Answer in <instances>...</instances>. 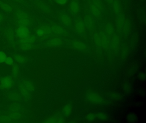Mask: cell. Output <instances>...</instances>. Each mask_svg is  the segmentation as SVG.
Masks as SVG:
<instances>
[{
  "label": "cell",
  "mask_w": 146,
  "mask_h": 123,
  "mask_svg": "<svg viewBox=\"0 0 146 123\" xmlns=\"http://www.w3.org/2000/svg\"><path fill=\"white\" fill-rule=\"evenodd\" d=\"M3 20H4V16L1 13H0V23L3 21Z\"/></svg>",
  "instance_id": "cell-32"
},
{
  "label": "cell",
  "mask_w": 146,
  "mask_h": 123,
  "mask_svg": "<svg viewBox=\"0 0 146 123\" xmlns=\"http://www.w3.org/2000/svg\"><path fill=\"white\" fill-rule=\"evenodd\" d=\"M13 81L11 77L7 76L1 79V85L3 89H8L11 88L13 85Z\"/></svg>",
  "instance_id": "cell-11"
},
{
  "label": "cell",
  "mask_w": 146,
  "mask_h": 123,
  "mask_svg": "<svg viewBox=\"0 0 146 123\" xmlns=\"http://www.w3.org/2000/svg\"><path fill=\"white\" fill-rule=\"evenodd\" d=\"M13 1H18V0H13Z\"/></svg>",
  "instance_id": "cell-35"
},
{
  "label": "cell",
  "mask_w": 146,
  "mask_h": 123,
  "mask_svg": "<svg viewBox=\"0 0 146 123\" xmlns=\"http://www.w3.org/2000/svg\"><path fill=\"white\" fill-rule=\"evenodd\" d=\"M86 8L88 13L91 15L95 21L102 18L105 11L102 0H87Z\"/></svg>",
  "instance_id": "cell-1"
},
{
  "label": "cell",
  "mask_w": 146,
  "mask_h": 123,
  "mask_svg": "<svg viewBox=\"0 0 146 123\" xmlns=\"http://www.w3.org/2000/svg\"><path fill=\"white\" fill-rule=\"evenodd\" d=\"M64 43V40L61 38H52L47 42V45L49 46H57L62 45Z\"/></svg>",
  "instance_id": "cell-12"
},
{
  "label": "cell",
  "mask_w": 146,
  "mask_h": 123,
  "mask_svg": "<svg viewBox=\"0 0 146 123\" xmlns=\"http://www.w3.org/2000/svg\"><path fill=\"white\" fill-rule=\"evenodd\" d=\"M0 8L3 11L6 12V13H9L12 11L11 6H10L9 4L5 3L2 2L0 3Z\"/></svg>",
  "instance_id": "cell-20"
},
{
  "label": "cell",
  "mask_w": 146,
  "mask_h": 123,
  "mask_svg": "<svg viewBox=\"0 0 146 123\" xmlns=\"http://www.w3.org/2000/svg\"><path fill=\"white\" fill-rule=\"evenodd\" d=\"M52 32L51 27L48 26H43L39 27L36 30V34L38 37H42L49 34Z\"/></svg>",
  "instance_id": "cell-10"
},
{
  "label": "cell",
  "mask_w": 146,
  "mask_h": 123,
  "mask_svg": "<svg viewBox=\"0 0 146 123\" xmlns=\"http://www.w3.org/2000/svg\"><path fill=\"white\" fill-rule=\"evenodd\" d=\"M14 58L18 62L20 63H24L26 62L25 58L23 56L20 55H16L14 56Z\"/></svg>",
  "instance_id": "cell-22"
},
{
  "label": "cell",
  "mask_w": 146,
  "mask_h": 123,
  "mask_svg": "<svg viewBox=\"0 0 146 123\" xmlns=\"http://www.w3.org/2000/svg\"><path fill=\"white\" fill-rule=\"evenodd\" d=\"M19 47L23 50H28L31 48V44L27 42L19 43Z\"/></svg>",
  "instance_id": "cell-21"
},
{
  "label": "cell",
  "mask_w": 146,
  "mask_h": 123,
  "mask_svg": "<svg viewBox=\"0 0 146 123\" xmlns=\"http://www.w3.org/2000/svg\"><path fill=\"white\" fill-rule=\"evenodd\" d=\"M84 20L86 27L90 30H92L94 26L95 20L90 14L88 12L84 15Z\"/></svg>",
  "instance_id": "cell-8"
},
{
  "label": "cell",
  "mask_w": 146,
  "mask_h": 123,
  "mask_svg": "<svg viewBox=\"0 0 146 123\" xmlns=\"http://www.w3.org/2000/svg\"><path fill=\"white\" fill-rule=\"evenodd\" d=\"M72 111V107L70 104H66L63 108V112L64 115L66 116L70 115Z\"/></svg>",
  "instance_id": "cell-18"
},
{
  "label": "cell",
  "mask_w": 146,
  "mask_h": 123,
  "mask_svg": "<svg viewBox=\"0 0 146 123\" xmlns=\"http://www.w3.org/2000/svg\"><path fill=\"white\" fill-rule=\"evenodd\" d=\"M97 117L100 119H106V115L103 113L100 112L97 114Z\"/></svg>",
  "instance_id": "cell-30"
},
{
  "label": "cell",
  "mask_w": 146,
  "mask_h": 123,
  "mask_svg": "<svg viewBox=\"0 0 146 123\" xmlns=\"http://www.w3.org/2000/svg\"><path fill=\"white\" fill-rule=\"evenodd\" d=\"M35 1H40V0H35Z\"/></svg>",
  "instance_id": "cell-34"
},
{
  "label": "cell",
  "mask_w": 146,
  "mask_h": 123,
  "mask_svg": "<svg viewBox=\"0 0 146 123\" xmlns=\"http://www.w3.org/2000/svg\"><path fill=\"white\" fill-rule=\"evenodd\" d=\"M72 27L75 32L79 34H84L87 29L84 20L79 15L73 17Z\"/></svg>",
  "instance_id": "cell-3"
},
{
  "label": "cell",
  "mask_w": 146,
  "mask_h": 123,
  "mask_svg": "<svg viewBox=\"0 0 146 123\" xmlns=\"http://www.w3.org/2000/svg\"><path fill=\"white\" fill-rule=\"evenodd\" d=\"M17 24L19 26H26L28 27L31 24V20L29 18L22 19L17 20Z\"/></svg>",
  "instance_id": "cell-15"
},
{
  "label": "cell",
  "mask_w": 146,
  "mask_h": 123,
  "mask_svg": "<svg viewBox=\"0 0 146 123\" xmlns=\"http://www.w3.org/2000/svg\"><path fill=\"white\" fill-rule=\"evenodd\" d=\"M106 2L108 3H109V4H111L112 3L113 1V0H105Z\"/></svg>",
  "instance_id": "cell-33"
},
{
  "label": "cell",
  "mask_w": 146,
  "mask_h": 123,
  "mask_svg": "<svg viewBox=\"0 0 146 123\" xmlns=\"http://www.w3.org/2000/svg\"><path fill=\"white\" fill-rule=\"evenodd\" d=\"M51 28L52 31L58 35H62L65 32L64 29L60 26L58 25H53L52 26Z\"/></svg>",
  "instance_id": "cell-14"
},
{
  "label": "cell",
  "mask_w": 146,
  "mask_h": 123,
  "mask_svg": "<svg viewBox=\"0 0 146 123\" xmlns=\"http://www.w3.org/2000/svg\"><path fill=\"white\" fill-rule=\"evenodd\" d=\"M63 120L60 118H52L46 120V121H45L46 122H51V123H55V122H62L63 121H61Z\"/></svg>",
  "instance_id": "cell-24"
},
{
  "label": "cell",
  "mask_w": 146,
  "mask_h": 123,
  "mask_svg": "<svg viewBox=\"0 0 146 123\" xmlns=\"http://www.w3.org/2000/svg\"><path fill=\"white\" fill-rule=\"evenodd\" d=\"M58 18L61 24L68 28H72L73 25V19L67 10H63L58 13Z\"/></svg>",
  "instance_id": "cell-2"
},
{
  "label": "cell",
  "mask_w": 146,
  "mask_h": 123,
  "mask_svg": "<svg viewBox=\"0 0 146 123\" xmlns=\"http://www.w3.org/2000/svg\"><path fill=\"white\" fill-rule=\"evenodd\" d=\"M105 33L108 36H111L114 32V28L110 24H107L105 26Z\"/></svg>",
  "instance_id": "cell-19"
},
{
  "label": "cell",
  "mask_w": 146,
  "mask_h": 123,
  "mask_svg": "<svg viewBox=\"0 0 146 123\" xmlns=\"http://www.w3.org/2000/svg\"><path fill=\"white\" fill-rule=\"evenodd\" d=\"M118 15L117 20V25L118 28L119 29H122L124 25V17L122 14H119Z\"/></svg>",
  "instance_id": "cell-17"
},
{
  "label": "cell",
  "mask_w": 146,
  "mask_h": 123,
  "mask_svg": "<svg viewBox=\"0 0 146 123\" xmlns=\"http://www.w3.org/2000/svg\"><path fill=\"white\" fill-rule=\"evenodd\" d=\"M113 12L117 14H119L121 12V6L118 0H113L111 4Z\"/></svg>",
  "instance_id": "cell-13"
},
{
  "label": "cell",
  "mask_w": 146,
  "mask_h": 123,
  "mask_svg": "<svg viewBox=\"0 0 146 123\" xmlns=\"http://www.w3.org/2000/svg\"><path fill=\"white\" fill-rule=\"evenodd\" d=\"M96 117V116L95 114L93 113H90L87 115V119L88 120L92 121L95 119Z\"/></svg>",
  "instance_id": "cell-28"
},
{
  "label": "cell",
  "mask_w": 146,
  "mask_h": 123,
  "mask_svg": "<svg viewBox=\"0 0 146 123\" xmlns=\"http://www.w3.org/2000/svg\"><path fill=\"white\" fill-rule=\"evenodd\" d=\"M16 33L19 39L26 38L30 36L29 29L26 26H19L16 29Z\"/></svg>",
  "instance_id": "cell-6"
},
{
  "label": "cell",
  "mask_w": 146,
  "mask_h": 123,
  "mask_svg": "<svg viewBox=\"0 0 146 123\" xmlns=\"http://www.w3.org/2000/svg\"><path fill=\"white\" fill-rule=\"evenodd\" d=\"M86 97L88 100L90 102L94 104L100 103L102 101L101 96L96 92H90L87 94Z\"/></svg>",
  "instance_id": "cell-7"
},
{
  "label": "cell",
  "mask_w": 146,
  "mask_h": 123,
  "mask_svg": "<svg viewBox=\"0 0 146 123\" xmlns=\"http://www.w3.org/2000/svg\"><path fill=\"white\" fill-rule=\"evenodd\" d=\"M5 63L8 65H11L13 64V60L12 58L10 56L7 57L6 59L5 60Z\"/></svg>",
  "instance_id": "cell-26"
},
{
  "label": "cell",
  "mask_w": 146,
  "mask_h": 123,
  "mask_svg": "<svg viewBox=\"0 0 146 123\" xmlns=\"http://www.w3.org/2000/svg\"><path fill=\"white\" fill-rule=\"evenodd\" d=\"M54 1L58 5H62L67 3L68 0H54Z\"/></svg>",
  "instance_id": "cell-29"
},
{
  "label": "cell",
  "mask_w": 146,
  "mask_h": 123,
  "mask_svg": "<svg viewBox=\"0 0 146 123\" xmlns=\"http://www.w3.org/2000/svg\"><path fill=\"white\" fill-rule=\"evenodd\" d=\"M72 46L75 49L80 51H86L88 48V47L86 44L79 40L73 41Z\"/></svg>",
  "instance_id": "cell-9"
},
{
  "label": "cell",
  "mask_w": 146,
  "mask_h": 123,
  "mask_svg": "<svg viewBox=\"0 0 146 123\" xmlns=\"http://www.w3.org/2000/svg\"><path fill=\"white\" fill-rule=\"evenodd\" d=\"M96 44L99 47H106L109 43L108 36L105 32L96 34L95 37Z\"/></svg>",
  "instance_id": "cell-5"
},
{
  "label": "cell",
  "mask_w": 146,
  "mask_h": 123,
  "mask_svg": "<svg viewBox=\"0 0 146 123\" xmlns=\"http://www.w3.org/2000/svg\"><path fill=\"white\" fill-rule=\"evenodd\" d=\"M79 0H70L67 8V11L72 17L78 16L81 12Z\"/></svg>",
  "instance_id": "cell-4"
},
{
  "label": "cell",
  "mask_w": 146,
  "mask_h": 123,
  "mask_svg": "<svg viewBox=\"0 0 146 123\" xmlns=\"http://www.w3.org/2000/svg\"><path fill=\"white\" fill-rule=\"evenodd\" d=\"M112 43L113 45L114 46V48L117 46L118 45L119 43V38H118V37L114 36L112 40Z\"/></svg>",
  "instance_id": "cell-27"
},
{
  "label": "cell",
  "mask_w": 146,
  "mask_h": 123,
  "mask_svg": "<svg viewBox=\"0 0 146 123\" xmlns=\"http://www.w3.org/2000/svg\"><path fill=\"white\" fill-rule=\"evenodd\" d=\"M15 16L17 20L29 18V14L21 10H17L15 13Z\"/></svg>",
  "instance_id": "cell-16"
},
{
  "label": "cell",
  "mask_w": 146,
  "mask_h": 123,
  "mask_svg": "<svg viewBox=\"0 0 146 123\" xmlns=\"http://www.w3.org/2000/svg\"><path fill=\"white\" fill-rule=\"evenodd\" d=\"M7 55L3 51H0V63L5 62V60L6 59Z\"/></svg>",
  "instance_id": "cell-25"
},
{
  "label": "cell",
  "mask_w": 146,
  "mask_h": 123,
  "mask_svg": "<svg viewBox=\"0 0 146 123\" xmlns=\"http://www.w3.org/2000/svg\"><path fill=\"white\" fill-rule=\"evenodd\" d=\"M8 37L10 40H11L13 38V33H12V31L10 32H8Z\"/></svg>",
  "instance_id": "cell-31"
},
{
  "label": "cell",
  "mask_w": 146,
  "mask_h": 123,
  "mask_svg": "<svg viewBox=\"0 0 146 123\" xmlns=\"http://www.w3.org/2000/svg\"><path fill=\"white\" fill-rule=\"evenodd\" d=\"M13 76L14 77H18L19 74V67L17 66H14L13 67L12 71Z\"/></svg>",
  "instance_id": "cell-23"
}]
</instances>
